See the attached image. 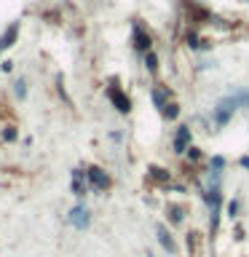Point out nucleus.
<instances>
[{
  "label": "nucleus",
  "mask_w": 249,
  "mask_h": 257,
  "mask_svg": "<svg viewBox=\"0 0 249 257\" xmlns=\"http://www.w3.org/2000/svg\"><path fill=\"white\" fill-rule=\"evenodd\" d=\"M222 166H225V161H222L220 155H217V158H212V169H214V171H217V169H222Z\"/></svg>",
  "instance_id": "18"
},
{
  "label": "nucleus",
  "mask_w": 249,
  "mask_h": 257,
  "mask_svg": "<svg viewBox=\"0 0 249 257\" xmlns=\"http://www.w3.org/2000/svg\"><path fill=\"white\" fill-rule=\"evenodd\" d=\"M150 171H153V180H158V182H166L169 180V174H166V171H163V169H150Z\"/></svg>",
  "instance_id": "15"
},
{
  "label": "nucleus",
  "mask_w": 249,
  "mask_h": 257,
  "mask_svg": "<svg viewBox=\"0 0 249 257\" xmlns=\"http://www.w3.org/2000/svg\"><path fill=\"white\" fill-rule=\"evenodd\" d=\"M153 102H155V107H158V110H163L169 104V89H166V86H158V89L153 91Z\"/></svg>",
  "instance_id": "9"
},
{
  "label": "nucleus",
  "mask_w": 249,
  "mask_h": 257,
  "mask_svg": "<svg viewBox=\"0 0 249 257\" xmlns=\"http://www.w3.org/2000/svg\"><path fill=\"white\" fill-rule=\"evenodd\" d=\"M155 236H158V244L163 249H166V252H174L177 249V244L172 241V236H169V230L163 228V225H158V230H155Z\"/></svg>",
  "instance_id": "7"
},
{
  "label": "nucleus",
  "mask_w": 249,
  "mask_h": 257,
  "mask_svg": "<svg viewBox=\"0 0 249 257\" xmlns=\"http://www.w3.org/2000/svg\"><path fill=\"white\" fill-rule=\"evenodd\" d=\"M16 97H19V100H24V81H16Z\"/></svg>",
  "instance_id": "17"
},
{
  "label": "nucleus",
  "mask_w": 249,
  "mask_h": 257,
  "mask_svg": "<svg viewBox=\"0 0 249 257\" xmlns=\"http://www.w3.org/2000/svg\"><path fill=\"white\" fill-rule=\"evenodd\" d=\"M163 115H166L169 121H174V118L180 115V104H177V102H169L166 107H163Z\"/></svg>",
  "instance_id": "12"
},
{
  "label": "nucleus",
  "mask_w": 249,
  "mask_h": 257,
  "mask_svg": "<svg viewBox=\"0 0 249 257\" xmlns=\"http://www.w3.org/2000/svg\"><path fill=\"white\" fill-rule=\"evenodd\" d=\"M228 212H231V217L239 214V201H231V206H228Z\"/></svg>",
  "instance_id": "19"
},
{
  "label": "nucleus",
  "mask_w": 249,
  "mask_h": 257,
  "mask_svg": "<svg viewBox=\"0 0 249 257\" xmlns=\"http://www.w3.org/2000/svg\"><path fill=\"white\" fill-rule=\"evenodd\" d=\"M70 222H73L75 228H89V222H91V212H89V206L78 204L73 212H70Z\"/></svg>",
  "instance_id": "2"
},
{
  "label": "nucleus",
  "mask_w": 249,
  "mask_h": 257,
  "mask_svg": "<svg viewBox=\"0 0 249 257\" xmlns=\"http://www.w3.org/2000/svg\"><path fill=\"white\" fill-rule=\"evenodd\" d=\"M145 67H148L150 72H155V70H158V59H155V54H150V51L145 54Z\"/></svg>",
  "instance_id": "14"
},
{
  "label": "nucleus",
  "mask_w": 249,
  "mask_h": 257,
  "mask_svg": "<svg viewBox=\"0 0 249 257\" xmlns=\"http://www.w3.org/2000/svg\"><path fill=\"white\" fill-rule=\"evenodd\" d=\"M16 35H19V24H11V30L5 32L3 38H0V51H3V49H8V46H14Z\"/></svg>",
  "instance_id": "10"
},
{
  "label": "nucleus",
  "mask_w": 249,
  "mask_h": 257,
  "mask_svg": "<svg viewBox=\"0 0 249 257\" xmlns=\"http://www.w3.org/2000/svg\"><path fill=\"white\" fill-rule=\"evenodd\" d=\"M204 199H206V204H209L212 209H220V190H217V188H212V190L204 196Z\"/></svg>",
  "instance_id": "11"
},
{
  "label": "nucleus",
  "mask_w": 249,
  "mask_h": 257,
  "mask_svg": "<svg viewBox=\"0 0 249 257\" xmlns=\"http://www.w3.org/2000/svg\"><path fill=\"white\" fill-rule=\"evenodd\" d=\"M3 137H5V140H16V131H14V129H5Z\"/></svg>",
  "instance_id": "20"
},
{
  "label": "nucleus",
  "mask_w": 249,
  "mask_h": 257,
  "mask_svg": "<svg viewBox=\"0 0 249 257\" xmlns=\"http://www.w3.org/2000/svg\"><path fill=\"white\" fill-rule=\"evenodd\" d=\"M86 171L83 169H73V193L75 196H86Z\"/></svg>",
  "instance_id": "4"
},
{
  "label": "nucleus",
  "mask_w": 249,
  "mask_h": 257,
  "mask_svg": "<svg viewBox=\"0 0 249 257\" xmlns=\"http://www.w3.org/2000/svg\"><path fill=\"white\" fill-rule=\"evenodd\" d=\"M201 158V150H196V148H191V161H199Z\"/></svg>",
  "instance_id": "21"
},
{
  "label": "nucleus",
  "mask_w": 249,
  "mask_h": 257,
  "mask_svg": "<svg viewBox=\"0 0 249 257\" xmlns=\"http://www.w3.org/2000/svg\"><path fill=\"white\" fill-rule=\"evenodd\" d=\"M86 177H89V185L94 188V190H107V188H110V177L104 174L100 166H91V169L86 171Z\"/></svg>",
  "instance_id": "1"
},
{
  "label": "nucleus",
  "mask_w": 249,
  "mask_h": 257,
  "mask_svg": "<svg viewBox=\"0 0 249 257\" xmlns=\"http://www.w3.org/2000/svg\"><path fill=\"white\" fill-rule=\"evenodd\" d=\"M169 220H172L174 225H180L182 222V209L180 206H169Z\"/></svg>",
  "instance_id": "13"
},
{
  "label": "nucleus",
  "mask_w": 249,
  "mask_h": 257,
  "mask_svg": "<svg viewBox=\"0 0 249 257\" xmlns=\"http://www.w3.org/2000/svg\"><path fill=\"white\" fill-rule=\"evenodd\" d=\"M110 100L118 104V110H121V113H129V107H132V104H129V97L123 94L121 89H110Z\"/></svg>",
  "instance_id": "6"
},
{
  "label": "nucleus",
  "mask_w": 249,
  "mask_h": 257,
  "mask_svg": "<svg viewBox=\"0 0 249 257\" xmlns=\"http://www.w3.org/2000/svg\"><path fill=\"white\" fill-rule=\"evenodd\" d=\"M236 102L244 104V107H249V91H239V94H236Z\"/></svg>",
  "instance_id": "16"
},
{
  "label": "nucleus",
  "mask_w": 249,
  "mask_h": 257,
  "mask_svg": "<svg viewBox=\"0 0 249 257\" xmlns=\"http://www.w3.org/2000/svg\"><path fill=\"white\" fill-rule=\"evenodd\" d=\"M134 46H137V51H145V54H148L150 38L145 35V30H142V27H134Z\"/></svg>",
  "instance_id": "8"
},
{
  "label": "nucleus",
  "mask_w": 249,
  "mask_h": 257,
  "mask_svg": "<svg viewBox=\"0 0 249 257\" xmlns=\"http://www.w3.org/2000/svg\"><path fill=\"white\" fill-rule=\"evenodd\" d=\"M236 97H228V100H222L217 104V123H228V118L233 115V110H236Z\"/></svg>",
  "instance_id": "3"
},
{
  "label": "nucleus",
  "mask_w": 249,
  "mask_h": 257,
  "mask_svg": "<svg viewBox=\"0 0 249 257\" xmlns=\"http://www.w3.org/2000/svg\"><path fill=\"white\" fill-rule=\"evenodd\" d=\"M188 142H191V129L180 126V131H177V137H174V150H177V153H185V150H191V148H188Z\"/></svg>",
  "instance_id": "5"
}]
</instances>
